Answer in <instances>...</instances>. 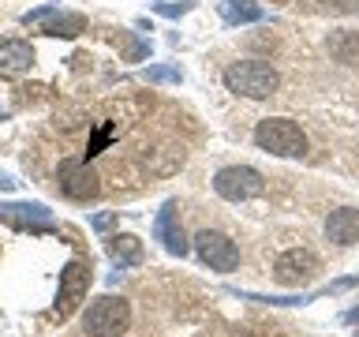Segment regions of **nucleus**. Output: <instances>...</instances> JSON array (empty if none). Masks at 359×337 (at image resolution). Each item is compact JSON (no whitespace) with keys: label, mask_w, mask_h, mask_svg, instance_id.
<instances>
[{"label":"nucleus","mask_w":359,"mask_h":337,"mask_svg":"<svg viewBox=\"0 0 359 337\" xmlns=\"http://www.w3.org/2000/svg\"><path fill=\"white\" fill-rule=\"evenodd\" d=\"M330 53L337 56V60H344V64H352V60H359V34L337 30L333 38H330Z\"/></svg>","instance_id":"16"},{"label":"nucleus","mask_w":359,"mask_h":337,"mask_svg":"<svg viewBox=\"0 0 359 337\" xmlns=\"http://www.w3.org/2000/svg\"><path fill=\"white\" fill-rule=\"evenodd\" d=\"M34 64V45L22 38H8L0 41V72L4 75H19Z\"/></svg>","instance_id":"13"},{"label":"nucleus","mask_w":359,"mask_h":337,"mask_svg":"<svg viewBox=\"0 0 359 337\" xmlns=\"http://www.w3.org/2000/svg\"><path fill=\"white\" fill-rule=\"evenodd\" d=\"M86 292H90V266H86V263H67V266L60 270V292H56L53 315L67 319V315L79 308V300H83Z\"/></svg>","instance_id":"7"},{"label":"nucleus","mask_w":359,"mask_h":337,"mask_svg":"<svg viewBox=\"0 0 359 337\" xmlns=\"http://www.w3.org/2000/svg\"><path fill=\"white\" fill-rule=\"evenodd\" d=\"M154 236L161 240V247L168 255H176V258H184L187 255V240H184V229H180V218H176V202L168 199L161 210H157V218H154Z\"/></svg>","instance_id":"9"},{"label":"nucleus","mask_w":359,"mask_h":337,"mask_svg":"<svg viewBox=\"0 0 359 337\" xmlns=\"http://www.w3.org/2000/svg\"><path fill=\"white\" fill-rule=\"evenodd\" d=\"M142 79L146 83H180V67H150Z\"/></svg>","instance_id":"17"},{"label":"nucleus","mask_w":359,"mask_h":337,"mask_svg":"<svg viewBox=\"0 0 359 337\" xmlns=\"http://www.w3.org/2000/svg\"><path fill=\"white\" fill-rule=\"evenodd\" d=\"M221 19L229 22V27L258 22V19H262V8H258V0H224V4H221Z\"/></svg>","instance_id":"15"},{"label":"nucleus","mask_w":359,"mask_h":337,"mask_svg":"<svg viewBox=\"0 0 359 337\" xmlns=\"http://www.w3.org/2000/svg\"><path fill=\"white\" fill-rule=\"evenodd\" d=\"M314 270H318V258L311 251H303V247L277 258V281L280 285H303V281L314 277Z\"/></svg>","instance_id":"11"},{"label":"nucleus","mask_w":359,"mask_h":337,"mask_svg":"<svg viewBox=\"0 0 359 337\" xmlns=\"http://www.w3.org/2000/svg\"><path fill=\"white\" fill-rule=\"evenodd\" d=\"M60 191L67 199H75V202H86V199H94L101 184H97V173L90 168L86 157H67V161H60Z\"/></svg>","instance_id":"6"},{"label":"nucleus","mask_w":359,"mask_h":337,"mask_svg":"<svg viewBox=\"0 0 359 337\" xmlns=\"http://www.w3.org/2000/svg\"><path fill=\"white\" fill-rule=\"evenodd\" d=\"M112 221H116V213H97V218L90 221V225H94L97 232H105V229H112Z\"/></svg>","instance_id":"19"},{"label":"nucleus","mask_w":359,"mask_h":337,"mask_svg":"<svg viewBox=\"0 0 359 337\" xmlns=\"http://www.w3.org/2000/svg\"><path fill=\"white\" fill-rule=\"evenodd\" d=\"M22 22H27V27H45V34H56V38H75V34L86 27L83 15H60L56 8L27 11V15H22Z\"/></svg>","instance_id":"10"},{"label":"nucleus","mask_w":359,"mask_h":337,"mask_svg":"<svg viewBox=\"0 0 359 337\" xmlns=\"http://www.w3.org/2000/svg\"><path fill=\"white\" fill-rule=\"evenodd\" d=\"M109 255L116 258L120 266H139L142 263V240H139V236H128V232L112 236V240H109Z\"/></svg>","instance_id":"14"},{"label":"nucleus","mask_w":359,"mask_h":337,"mask_svg":"<svg viewBox=\"0 0 359 337\" xmlns=\"http://www.w3.org/2000/svg\"><path fill=\"white\" fill-rule=\"evenodd\" d=\"M224 86H229L232 94H243V98H269V94H277L280 75L269 64L236 60V64L224 67Z\"/></svg>","instance_id":"1"},{"label":"nucleus","mask_w":359,"mask_h":337,"mask_svg":"<svg viewBox=\"0 0 359 337\" xmlns=\"http://www.w3.org/2000/svg\"><path fill=\"white\" fill-rule=\"evenodd\" d=\"M195 251H198L202 263H206L210 270H217V274H232V270L240 266V251H236V244L224 232L202 229L195 236Z\"/></svg>","instance_id":"5"},{"label":"nucleus","mask_w":359,"mask_h":337,"mask_svg":"<svg viewBox=\"0 0 359 337\" xmlns=\"http://www.w3.org/2000/svg\"><path fill=\"white\" fill-rule=\"evenodd\" d=\"M325 236L337 244V247H348L359 240V210L352 206H341L330 213V221H325Z\"/></svg>","instance_id":"12"},{"label":"nucleus","mask_w":359,"mask_h":337,"mask_svg":"<svg viewBox=\"0 0 359 337\" xmlns=\"http://www.w3.org/2000/svg\"><path fill=\"white\" fill-rule=\"evenodd\" d=\"M191 4H157V11H161V15H168V19H176V15H184Z\"/></svg>","instance_id":"18"},{"label":"nucleus","mask_w":359,"mask_h":337,"mask_svg":"<svg viewBox=\"0 0 359 337\" xmlns=\"http://www.w3.org/2000/svg\"><path fill=\"white\" fill-rule=\"evenodd\" d=\"M0 187H4V191H11V187H15V180H8V176H0Z\"/></svg>","instance_id":"20"},{"label":"nucleus","mask_w":359,"mask_h":337,"mask_svg":"<svg viewBox=\"0 0 359 337\" xmlns=\"http://www.w3.org/2000/svg\"><path fill=\"white\" fill-rule=\"evenodd\" d=\"M0 221L15 225V229L45 232V229H53V210H45L41 202H4L0 206Z\"/></svg>","instance_id":"8"},{"label":"nucleus","mask_w":359,"mask_h":337,"mask_svg":"<svg viewBox=\"0 0 359 337\" xmlns=\"http://www.w3.org/2000/svg\"><path fill=\"white\" fill-rule=\"evenodd\" d=\"M213 191L229 202H247V199H258L266 191V180L247 165H232V168H221L213 176Z\"/></svg>","instance_id":"4"},{"label":"nucleus","mask_w":359,"mask_h":337,"mask_svg":"<svg viewBox=\"0 0 359 337\" xmlns=\"http://www.w3.org/2000/svg\"><path fill=\"white\" fill-rule=\"evenodd\" d=\"M0 117H4V112H0Z\"/></svg>","instance_id":"21"},{"label":"nucleus","mask_w":359,"mask_h":337,"mask_svg":"<svg viewBox=\"0 0 359 337\" xmlns=\"http://www.w3.org/2000/svg\"><path fill=\"white\" fill-rule=\"evenodd\" d=\"M255 143L262 146V150L277 154V157H303V154H307V135L299 131L296 120H285V117L258 120Z\"/></svg>","instance_id":"2"},{"label":"nucleus","mask_w":359,"mask_h":337,"mask_svg":"<svg viewBox=\"0 0 359 337\" xmlns=\"http://www.w3.org/2000/svg\"><path fill=\"white\" fill-rule=\"evenodd\" d=\"M128 326H131V303L120 296H101L83 315L86 337H123Z\"/></svg>","instance_id":"3"}]
</instances>
